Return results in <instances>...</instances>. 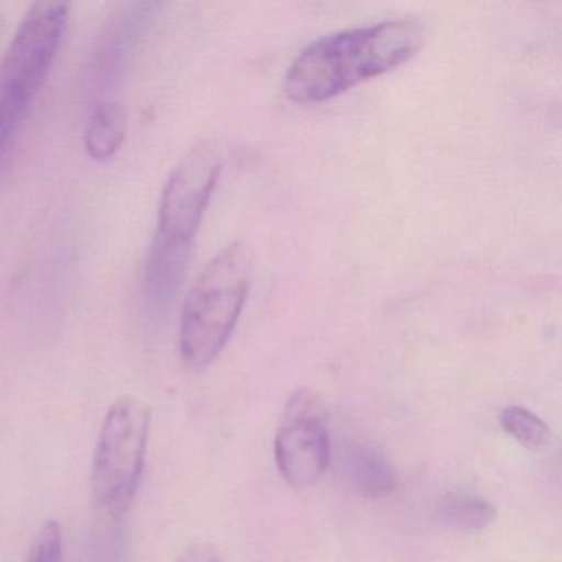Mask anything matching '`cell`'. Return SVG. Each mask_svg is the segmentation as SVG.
<instances>
[{
    "label": "cell",
    "mask_w": 562,
    "mask_h": 562,
    "mask_svg": "<svg viewBox=\"0 0 562 562\" xmlns=\"http://www.w3.org/2000/svg\"><path fill=\"white\" fill-rule=\"evenodd\" d=\"M426 27L416 18H396L345 29L308 44L289 67L284 93L295 104H318L383 77L416 57Z\"/></svg>",
    "instance_id": "obj_1"
},
{
    "label": "cell",
    "mask_w": 562,
    "mask_h": 562,
    "mask_svg": "<svg viewBox=\"0 0 562 562\" xmlns=\"http://www.w3.org/2000/svg\"><path fill=\"white\" fill-rule=\"evenodd\" d=\"M252 281V258L243 243L223 248L193 282L180 318L179 347L187 367L203 370L235 331Z\"/></svg>",
    "instance_id": "obj_2"
},
{
    "label": "cell",
    "mask_w": 562,
    "mask_h": 562,
    "mask_svg": "<svg viewBox=\"0 0 562 562\" xmlns=\"http://www.w3.org/2000/svg\"><path fill=\"white\" fill-rule=\"evenodd\" d=\"M150 424L149 404L136 396L117 397L104 416L91 463V496L110 518L123 519L139 492Z\"/></svg>",
    "instance_id": "obj_3"
},
{
    "label": "cell",
    "mask_w": 562,
    "mask_h": 562,
    "mask_svg": "<svg viewBox=\"0 0 562 562\" xmlns=\"http://www.w3.org/2000/svg\"><path fill=\"white\" fill-rule=\"evenodd\" d=\"M222 146L202 140L186 154L170 173L160 196L154 245L192 256L193 243L222 176Z\"/></svg>",
    "instance_id": "obj_4"
},
{
    "label": "cell",
    "mask_w": 562,
    "mask_h": 562,
    "mask_svg": "<svg viewBox=\"0 0 562 562\" xmlns=\"http://www.w3.org/2000/svg\"><path fill=\"white\" fill-rule=\"evenodd\" d=\"M68 12L60 0H42L29 9L5 55L0 91L34 103L67 31Z\"/></svg>",
    "instance_id": "obj_5"
},
{
    "label": "cell",
    "mask_w": 562,
    "mask_h": 562,
    "mask_svg": "<svg viewBox=\"0 0 562 562\" xmlns=\"http://www.w3.org/2000/svg\"><path fill=\"white\" fill-rule=\"evenodd\" d=\"M317 403L307 391L289 401L285 424L276 437V465L294 488L315 485L330 460V439L318 419Z\"/></svg>",
    "instance_id": "obj_6"
},
{
    "label": "cell",
    "mask_w": 562,
    "mask_h": 562,
    "mask_svg": "<svg viewBox=\"0 0 562 562\" xmlns=\"http://www.w3.org/2000/svg\"><path fill=\"white\" fill-rule=\"evenodd\" d=\"M345 470L355 490L367 498H381L396 488V473L390 460L368 443L348 450Z\"/></svg>",
    "instance_id": "obj_7"
},
{
    "label": "cell",
    "mask_w": 562,
    "mask_h": 562,
    "mask_svg": "<svg viewBox=\"0 0 562 562\" xmlns=\"http://www.w3.org/2000/svg\"><path fill=\"white\" fill-rule=\"evenodd\" d=\"M124 137L126 114L123 106L116 101L97 104L85 130V147L91 159H111L123 146Z\"/></svg>",
    "instance_id": "obj_8"
},
{
    "label": "cell",
    "mask_w": 562,
    "mask_h": 562,
    "mask_svg": "<svg viewBox=\"0 0 562 562\" xmlns=\"http://www.w3.org/2000/svg\"><path fill=\"white\" fill-rule=\"evenodd\" d=\"M439 515L446 525L460 531H483L496 518V508L480 496L450 493L439 506Z\"/></svg>",
    "instance_id": "obj_9"
},
{
    "label": "cell",
    "mask_w": 562,
    "mask_h": 562,
    "mask_svg": "<svg viewBox=\"0 0 562 562\" xmlns=\"http://www.w3.org/2000/svg\"><path fill=\"white\" fill-rule=\"evenodd\" d=\"M499 424L516 442L521 443L526 449L535 450V452L544 450L551 440L548 424L541 417L536 416L532 411L522 406H508L503 409Z\"/></svg>",
    "instance_id": "obj_10"
},
{
    "label": "cell",
    "mask_w": 562,
    "mask_h": 562,
    "mask_svg": "<svg viewBox=\"0 0 562 562\" xmlns=\"http://www.w3.org/2000/svg\"><path fill=\"white\" fill-rule=\"evenodd\" d=\"M31 110V103L0 91V170L14 149L19 131Z\"/></svg>",
    "instance_id": "obj_11"
},
{
    "label": "cell",
    "mask_w": 562,
    "mask_h": 562,
    "mask_svg": "<svg viewBox=\"0 0 562 562\" xmlns=\"http://www.w3.org/2000/svg\"><path fill=\"white\" fill-rule=\"evenodd\" d=\"M64 528L58 519H47L29 548L25 562H64Z\"/></svg>",
    "instance_id": "obj_12"
},
{
    "label": "cell",
    "mask_w": 562,
    "mask_h": 562,
    "mask_svg": "<svg viewBox=\"0 0 562 562\" xmlns=\"http://www.w3.org/2000/svg\"><path fill=\"white\" fill-rule=\"evenodd\" d=\"M177 562H228L218 546L212 542H192L183 549Z\"/></svg>",
    "instance_id": "obj_13"
}]
</instances>
